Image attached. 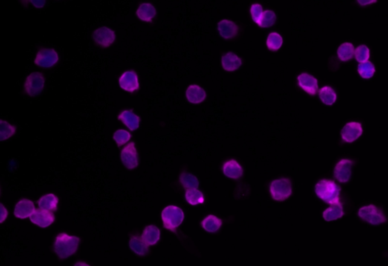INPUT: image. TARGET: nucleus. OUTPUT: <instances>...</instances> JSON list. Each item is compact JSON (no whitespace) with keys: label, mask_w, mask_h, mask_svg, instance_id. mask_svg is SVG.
Masks as SVG:
<instances>
[{"label":"nucleus","mask_w":388,"mask_h":266,"mask_svg":"<svg viewBox=\"0 0 388 266\" xmlns=\"http://www.w3.org/2000/svg\"><path fill=\"white\" fill-rule=\"evenodd\" d=\"M184 214L182 209L178 206H166L162 212V219L165 229L171 232H175L176 229L182 224L184 221Z\"/></svg>","instance_id":"obj_3"},{"label":"nucleus","mask_w":388,"mask_h":266,"mask_svg":"<svg viewBox=\"0 0 388 266\" xmlns=\"http://www.w3.org/2000/svg\"><path fill=\"white\" fill-rule=\"evenodd\" d=\"M269 191L271 198L276 201L288 199L293 192L291 180L287 178L274 180L270 185Z\"/></svg>","instance_id":"obj_4"},{"label":"nucleus","mask_w":388,"mask_h":266,"mask_svg":"<svg viewBox=\"0 0 388 266\" xmlns=\"http://www.w3.org/2000/svg\"><path fill=\"white\" fill-rule=\"evenodd\" d=\"M136 15L142 21L151 23L157 15V9L151 3H141L137 8Z\"/></svg>","instance_id":"obj_20"},{"label":"nucleus","mask_w":388,"mask_h":266,"mask_svg":"<svg viewBox=\"0 0 388 266\" xmlns=\"http://www.w3.org/2000/svg\"><path fill=\"white\" fill-rule=\"evenodd\" d=\"M358 215L362 219L373 226H378L387 221L383 211L375 205H368L360 208Z\"/></svg>","instance_id":"obj_5"},{"label":"nucleus","mask_w":388,"mask_h":266,"mask_svg":"<svg viewBox=\"0 0 388 266\" xmlns=\"http://www.w3.org/2000/svg\"><path fill=\"white\" fill-rule=\"evenodd\" d=\"M59 60V54L54 49L42 48L36 53L34 64L43 68H50L54 67Z\"/></svg>","instance_id":"obj_7"},{"label":"nucleus","mask_w":388,"mask_h":266,"mask_svg":"<svg viewBox=\"0 0 388 266\" xmlns=\"http://www.w3.org/2000/svg\"><path fill=\"white\" fill-rule=\"evenodd\" d=\"M276 22V14L273 11H264L260 21L258 25L262 28H268L273 27Z\"/></svg>","instance_id":"obj_32"},{"label":"nucleus","mask_w":388,"mask_h":266,"mask_svg":"<svg viewBox=\"0 0 388 266\" xmlns=\"http://www.w3.org/2000/svg\"><path fill=\"white\" fill-rule=\"evenodd\" d=\"M319 98L326 105H332L337 99L335 91L330 86H324L319 90Z\"/></svg>","instance_id":"obj_28"},{"label":"nucleus","mask_w":388,"mask_h":266,"mask_svg":"<svg viewBox=\"0 0 388 266\" xmlns=\"http://www.w3.org/2000/svg\"><path fill=\"white\" fill-rule=\"evenodd\" d=\"M76 265H88V264L86 263H82V262H79V263L76 264Z\"/></svg>","instance_id":"obj_41"},{"label":"nucleus","mask_w":388,"mask_h":266,"mask_svg":"<svg viewBox=\"0 0 388 266\" xmlns=\"http://www.w3.org/2000/svg\"><path fill=\"white\" fill-rule=\"evenodd\" d=\"M353 161L348 159H342L334 168V176L337 181L346 183L351 180L352 174Z\"/></svg>","instance_id":"obj_12"},{"label":"nucleus","mask_w":388,"mask_h":266,"mask_svg":"<svg viewBox=\"0 0 388 266\" xmlns=\"http://www.w3.org/2000/svg\"><path fill=\"white\" fill-rule=\"evenodd\" d=\"M354 56L360 63L368 62L370 57V50L366 46H360L356 49Z\"/></svg>","instance_id":"obj_35"},{"label":"nucleus","mask_w":388,"mask_h":266,"mask_svg":"<svg viewBox=\"0 0 388 266\" xmlns=\"http://www.w3.org/2000/svg\"><path fill=\"white\" fill-rule=\"evenodd\" d=\"M35 210L34 203L31 200L22 199L17 203L14 214L18 218H27L32 215Z\"/></svg>","instance_id":"obj_16"},{"label":"nucleus","mask_w":388,"mask_h":266,"mask_svg":"<svg viewBox=\"0 0 388 266\" xmlns=\"http://www.w3.org/2000/svg\"><path fill=\"white\" fill-rule=\"evenodd\" d=\"M121 160L127 169H134L138 166V153L134 142L128 144L122 150Z\"/></svg>","instance_id":"obj_9"},{"label":"nucleus","mask_w":388,"mask_h":266,"mask_svg":"<svg viewBox=\"0 0 388 266\" xmlns=\"http://www.w3.org/2000/svg\"><path fill=\"white\" fill-rule=\"evenodd\" d=\"M59 200L56 195L53 194H48L44 195L38 201V206L41 209L49 211H55L57 209Z\"/></svg>","instance_id":"obj_26"},{"label":"nucleus","mask_w":388,"mask_h":266,"mask_svg":"<svg viewBox=\"0 0 388 266\" xmlns=\"http://www.w3.org/2000/svg\"><path fill=\"white\" fill-rule=\"evenodd\" d=\"M130 248L137 256H146L149 252V246L146 245L142 238L138 236H132L129 241Z\"/></svg>","instance_id":"obj_23"},{"label":"nucleus","mask_w":388,"mask_h":266,"mask_svg":"<svg viewBox=\"0 0 388 266\" xmlns=\"http://www.w3.org/2000/svg\"><path fill=\"white\" fill-rule=\"evenodd\" d=\"M267 47L271 52H277L283 45V38L276 32L268 34L266 41Z\"/></svg>","instance_id":"obj_29"},{"label":"nucleus","mask_w":388,"mask_h":266,"mask_svg":"<svg viewBox=\"0 0 388 266\" xmlns=\"http://www.w3.org/2000/svg\"><path fill=\"white\" fill-rule=\"evenodd\" d=\"M45 86V78L41 72H33L26 77L24 82V91L29 96L41 94Z\"/></svg>","instance_id":"obj_6"},{"label":"nucleus","mask_w":388,"mask_h":266,"mask_svg":"<svg viewBox=\"0 0 388 266\" xmlns=\"http://www.w3.org/2000/svg\"><path fill=\"white\" fill-rule=\"evenodd\" d=\"M222 223L221 218L214 215H209L202 221L201 226L206 232L215 233L221 229Z\"/></svg>","instance_id":"obj_24"},{"label":"nucleus","mask_w":388,"mask_h":266,"mask_svg":"<svg viewBox=\"0 0 388 266\" xmlns=\"http://www.w3.org/2000/svg\"><path fill=\"white\" fill-rule=\"evenodd\" d=\"M119 85L122 90L133 93L140 88L138 75L134 70L124 72L119 79Z\"/></svg>","instance_id":"obj_10"},{"label":"nucleus","mask_w":388,"mask_h":266,"mask_svg":"<svg viewBox=\"0 0 388 266\" xmlns=\"http://www.w3.org/2000/svg\"><path fill=\"white\" fill-rule=\"evenodd\" d=\"M221 62L223 69L227 72L236 71L242 65V60L241 58L231 52L223 55Z\"/></svg>","instance_id":"obj_19"},{"label":"nucleus","mask_w":388,"mask_h":266,"mask_svg":"<svg viewBox=\"0 0 388 266\" xmlns=\"http://www.w3.org/2000/svg\"><path fill=\"white\" fill-rule=\"evenodd\" d=\"M80 242L79 237L71 236L66 233L59 234L54 242L55 252L59 259L71 257L79 250Z\"/></svg>","instance_id":"obj_1"},{"label":"nucleus","mask_w":388,"mask_h":266,"mask_svg":"<svg viewBox=\"0 0 388 266\" xmlns=\"http://www.w3.org/2000/svg\"><path fill=\"white\" fill-rule=\"evenodd\" d=\"M250 14H251L252 19L253 21L258 24V23L260 21L261 18H262V14H263V9L262 6L260 4L252 5L250 7Z\"/></svg>","instance_id":"obj_37"},{"label":"nucleus","mask_w":388,"mask_h":266,"mask_svg":"<svg viewBox=\"0 0 388 266\" xmlns=\"http://www.w3.org/2000/svg\"><path fill=\"white\" fill-rule=\"evenodd\" d=\"M343 215V206L341 203H337L331 204V207L325 209L323 212V218L325 221H331L338 219Z\"/></svg>","instance_id":"obj_25"},{"label":"nucleus","mask_w":388,"mask_h":266,"mask_svg":"<svg viewBox=\"0 0 388 266\" xmlns=\"http://www.w3.org/2000/svg\"><path fill=\"white\" fill-rule=\"evenodd\" d=\"M180 183L183 187L186 189H197L199 186V181L195 175L190 172H183L179 176Z\"/></svg>","instance_id":"obj_31"},{"label":"nucleus","mask_w":388,"mask_h":266,"mask_svg":"<svg viewBox=\"0 0 388 266\" xmlns=\"http://www.w3.org/2000/svg\"><path fill=\"white\" fill-rule=\"evenodd\" d=\"M297 80L299 87L310 96H315L317 93L319 85L317 79L314 76L308 73H302L298 76Z\"/></svg>","instance_id":"obj_15"},{"label":"nucleus","mask_w":388,"mask_h":266,"mask_svg":"<svg viewBox=\"0 0 388 266\" xmlns=\"http://www.w3.org/2000/svg\"><path fill=\"white\" fill-rule=\"evenodd\" d=\"M15 132H16V127L15 126H12L10 123L5 121V120H1L0 140L5 141L6 139H9V138L12 137V136L15 135Z\"/></svg>","instance_id":"obj_34"},{"label":"nucleus","mask_w":388,"mask_h":266,"mask_svg":"<svg viewBox=\"0 0 388 266\" xmlns=\"http://www.w3.org/2000/svg\"><path fill=\"white\" fill-rule=\"evenodd\" d=\"M120 121L131 131L137 130L140 126V118L131 110H125L119 114L118 117Z\"/></svg>","instance_id":"obj_18"},{"label":"nucleus","mask_w":388,"mask_h":266,"mask_svg":"<svg viewBox=\"0 0 388 266\" xmlns=\"http://www.w3.org/2000/svg\"><path fill=\"white\" fill-rule=\"evenodd\" d=\"M363 132L361 123L358 122H351L346 123L342 129V139L347 143H352L362 136Z\"/></svg>","instance_id":"obj_13"},{"label":"nucleus","mask_w":388,"mask_h":266,"mask_svg":"<svg viewBox=\"0 0 388 266\" xmlns=\"http://www.w3.org/2000/svg\"><path fill=\"white\" fill-rule=\"evenodd\" d=\"M218 31L223 39H232L239 33V27L234 21L230 20H221L218 24Z\"/></svg>","instance_id":"obj_14"},{"label":"nucleus","mask_w":388,"mask_h":266,"mask_svg":"<svg viewBox=\"0 0 388 266\" xmlns=\"http://www.w3.org/2000/svg\"><path fill=\"white\" fill-rule=\"evenodd\" d=\"M354 53H355V49L351 42H345L342 44L337 50V56L340 60L343 62H347L353 59Z\"/></svg>","instance_id":"obj_27"},{"label":"nucleus","mask_w":388,"mask_h":266,"mask_svg":"<svg viewBox=\"0 0 388 266\" xmlns=\"http://www.w3.org/2000/svg\"><path fill=\"white\" fill-rule=\"evenodd\" d=\"M185 198L187 203L192 206H197L198 204L204 203V195L197 189H187L185 194Z\"/></svg>","instance_id":"obj_30"},{"label":"nucleus","mask_w":388,"mask_h":266,"mask_svg":"<svg viewBox=\"0 0 388 266\" xmlns=\"http://www.w3.org/2000/svg\"><path fill=\"white\" fill-rule=\"evenodd\" d=\"M186 98L189 102L192 104H200L204 102L206 99V93L204 88L200 85H189L186 91Z\"/></svg>","instance_id":"obj_21"},{"label":"nucleus","mask_w":388,"mask_h":266,"mask_svg":"<svg viewBox=\"0 0 388 266\" xmlns=\"http://www.w3.org/2000/svg\"><path fill=\"white\" fill-rule=\"evenodd\" d=\"M377 1H378V0H357L359 4H360V6H368V5L374 4V3H376Z\"/></svg>","instance_id":"obj_40"},{"label":"nucleus","mask_w":388,"mask_h":266,"mask_svg":"<svg viewBox=\"0 0 388 266\" xmlns=\"http://www.w3.org/2000/svg\"><path fill=\"white\" fill-rule=\"evenodd\" d=\"M358 72L362 77L364 78V79H369L375 74V66L372 62H363L359 65Z\"/></svg>","instance_id":"obj_33"},{"label":"nucleus","mask_w":388,"mask_h":266,"mask_svg":"<svg viewBox=\"0 0 388 266\" xmlns=\"http://www.w3.org/2000/svg\"><path fill=\"white\" fill-rule=\"evenodd\" d=\"M131 133L125 129H119L113 135V139L118 146H122L131 140Z\"/></svg>","instance_id":"obj_36"},{"label":"nucleus","mask_w":388,"mask_h":266,"mask_svg":"<svg viewBox=\"0 0 388 266\" xmlns=\"http://www.w3.org/2000/svg\"><path fill=\"white\" fill-rule=\"evenodd\" d=\"M32 223L41 228H47L55 221V215L53 212L46 209H35L30 216Z\"/></svg>","instance_id":"obj_11"},{"label":"nucleus","mask_w":388,"mask_h":266,"mask_svg":"<svg viewBox=\"0 0 388 266\" xmlns=\"http://www.w3.org/2000/svg\"><path fill=\"white\" fill-rule=\"evenodd\" d=\"M24 1L31 3L36 9H42L47 3V0H24Z\"/></svg>","instance_id":"obj_38"},{"label":"nucleus","mask_w":388,"mask_h":266,"mask_svg":"<svg viewBox=\"0 0 388 266\" xmlns=\"http://www.w3.org/2000/svg\"><path fill=\"white\" fill-rule=\"evenodd\" d=\"M93 39L101 48H108L115 42V32L108 27H99L93 33Z\"/></svg>","instance_id":"obj_8"},{"label":"nucleus","mask_w":388,"mask_h":266,"mask_svg":"<svg viewBox=\"0 0 388 266\" xmlns=\"http://www.w3.org/2000/svg\"><path fill=\"white\" fill-rule=\"evenodd\" d=\"M222 169L224 175L232 180H239L244 175L242 166L233 159L226 161L223 165Z\"/></svg>","instance_id":"obj_17"},{"label":"nucleus","mask_w":388,"mask_h":266,"mask_svg":"<svg viewBox=\"0 0 388 266\" xmlns=\"http://www.w3.org/2000/svg\"><path fill=\"white\" fill-rule=\"evenodd\" d=\"M0 207H1V218H0V223H3V221L6 219V218H7L9 212H8L7 209H6V208H5V206H3V204L0 205Z\"/></svg>","instance_id":"obj_39"},{"label":"nucleus","mask_w":388,"mask_h":266,"mask_svg":"<svg viewBox=\"0 0 388 266\" xmlns=\"http://www.w3.org/2000/svg\"><path fill=\"white\" fill-rule=\"evenodd\" d=\"M316 195L328 204H334L340 200V188L334 181L323 180L315 187Z\"/></svg>","instance_id":"obj_2"},{"label":"nucleus","mask_w":388,"mask_h":266,"mask_svg":"<svg viewBox=\"0 0 388 266\" xmlns=\"http://www.w3.org/2000/svg\"><path fill=\"white\" fill-rule=\"evenodd\" d=\"M142 239L147 246L155 245L160 239V230L156 226H148L142 234Z\"/></svg>","instance_id":"obj_22"}]
</instances>
